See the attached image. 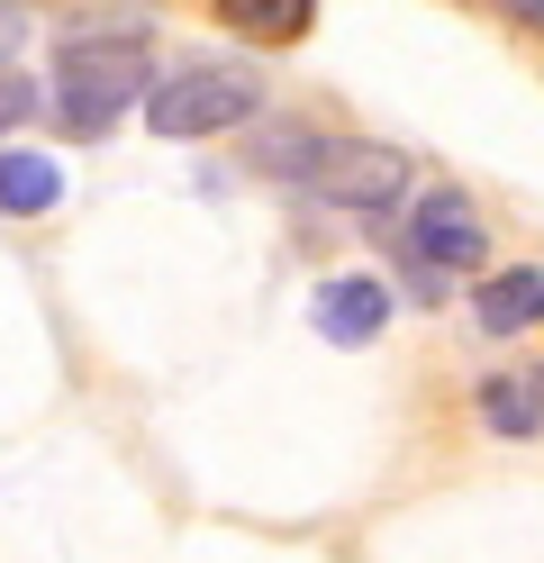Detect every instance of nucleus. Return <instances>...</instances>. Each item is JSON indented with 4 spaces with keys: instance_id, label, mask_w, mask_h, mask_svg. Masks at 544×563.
Wrapping results in <instances>:
<instances>
[{
    "instance_id": "nucleus-1",
    "label": "nucleus",
    "mask_w": 544,
    "mask_h": 563,
    "mask_svg": "<svg viewBox=\"0 0 544 563\" xmlns=\"http://www.w3.org/2000/svg\"><path fill=\"white\" fill-rule=\"evenodd\" d=\"M127 100H155V55L136 37H64L55 46V110L64 128L100 136L109 119H127Z\"/></svg>"
},
{
    "instance_id": "nucleus-2",
    "label": "nucleus",
    "mask_w": 544,
    "mask_h": 563,
    "mask_svg": "<svg viewBox=\"0 0 544 563\" xmlns=\"http://www.w3.org/2000/svg\"><path fill=\"white\" fill-rule=\"evenodd\" d=\"M300 191H318L326 209L373 219V209H390V200H418V164L399 146H381V136H326V146L309 155V173H300Z\"/></svg>"
},
{
    "instance_id": "nucleus-3",
    "label": "nucleus",
    "mask_w": 544,
    "mask_h": 563,
    "mask_svg": "<svg viewBox=\"0 0 544 563\" xmlns=\"http://www.w3.org/2000/svg\"><path fill=\"white\" fill-rule=\"evenodd\" d=\"M254 110H264V74H245V64H191L145 100V119L164 136H218V128H245Z\"/></svg>"
},
{
    "instance_id": "nucleus-4",
    "label": "nucleus",
    "mask_w": 544,
    "mask_h": 563,
    "mask_svg": "<svg viewBox=\"0 0 544 563\" xmlns=\"http://www.w3.org/2000/svg\"><path fill=\"white\" fill-rule=\"evenodd\" d=\"M409 264H435V273H481L490 264V228L463 191H418L409 200Z\"/></svg>"
},
{
    "instance_id": "nucleus-5",
    "label": "nucleus",
    "mask_w": 544,
    "mask_h": 563,
    "mask_svg": "<svg viewBox=\"0 0 544 563\" xmlns=\"http://www.w3.org/2000/svg\"><path fill=\"white\" fill-rule=\"evenodd\" d=\"M309 319H318V336H336V345H373V336H381V319H390V291H381V282H363V273L318 282Z\"/></svg>"
},
{
    "instance_id": "nucleus-6",
    "label": "nucleus",
    "mask_w": 544,
    "mask_h": 563,
    "mask_svg": "<svg viewBox=\"0 0 544 563\" xmlns=\"http://www.w3.org/2000/svg\"><path fill=\"white\" fill-rule=\"evenodd\" d=\"M471 319H481L490 336L535 328V319H544V264H508V273H490L481 291H471Z\"/></svg>"
},
{
    "instance_id": "nucleus-7",
    "label": "nucleus",
    "mask_w": 544,
    "mask_h": 563,
    "mask_svg": "<svg viewBox=\"0 0 544 563\" xmlns=\"http://www.w3.org/2000/svg\"><path fill=\"white\" fill-rule=\"evenodd\" d=\"M218 19H227L236 37H254V46H290V37H309L318 0H218Z\"/></svg>"
},
{
    "instance_id": "nucleus-8",
    "label": "nucleus",
    "mask_w": 544,
    "mask_h": 563,
    "mask_svg": "<svg viewBox=\"0 0 544 563\" xmlns=\"http://www.w3.org/2000/svg\"><path fill=\"white\" fill-rule=\"evenodd\" d=\"M55 200H64V164L0 155V209H10V219H36V209H55Z\"/></svg>"
},
{
    "instance_id": "nucleus-9",
    "label": "nucleus",
    "mask_w": 544,
    "mask_h": 563,
    "mask_svg": "<svg viewBox=\"0 0 544 563\" xmlns=\"http://www.w3.org/2000/svg\"><path fill=\"white\" fill-rule=\"evenodd\" d=\"M481 418H490L499 437H535V428H544V400H535L526 373H490V382H481Z\"/></svg>"
},
{
    "instance_id": "nucleus-10",
    "label": "nucleus",
    "mask_w": 544,
    "mask_h": 563,
    "mask_svg": "<svg viewBox=\"0 0 544 563\" xmlns=\"http://www.w3.org/2000/svg\"><path fill=\"white\" fill-rule=\"evenodd\" d=\"M318 146H326V128H254V164L281 173V183H300Z\"/></svg>"
},
{
    "instance_id": "nucleus-11",
    "label": "nucleus",
    "mask_w": 544,
    "mask_h": 563,
    "mask_svg": "<svg viewBox=\"0 0 544 563\" xmlns=\"http://www.w3.org/2000/svg\"><path fill=\"white\" fill-rule=\"evenodd\" d=\"M36 110V82H19V74H0V136H10L19 119Z\"/></svg>"
},
{
    "instance_id": "nucleus-12",
    "label": "nucleus",
    "mask_w": 544,
    "mask_h": 563,
    "mask_svg": "<svg viewBox=\"0 0 544 563\" xmlns=\"http://www.w3.org/2000/svg\"><path fill=\"white\" fill-rule=\"evenodd\" d=\"M27 46V0H0V64Z\"/></svg>"
},
{
    "instance_id": "nucleus-13",
    "label": "nucleus",
    "mask_w": 544,
    "mask_h": 563,
    "mask_svg": "<svg viewBox=\"0 0 544 563\" xmlns=\"http://www.w3.org/2000/svg\"><path fill=\"white\" fill-rule=\"evenodd\" d=\"M508 10H518V19H526V27H544V0H508Z\"/></svg>"
},
{
    "instance_id": "nucleus-14",
    "label": "nucleus",
    "mask_w": 544,
    "mask_h": 563,
    "mask_svg": "<svg viewBox=\"0 0 544 563\" xmlns=\"http://www.w3.org/2000/svg\"><path fill=\"white\" fill-rule=\"evenodd\" d=\"M535 400H544V373H535Z\"/></svg>"
}]
</instances>
